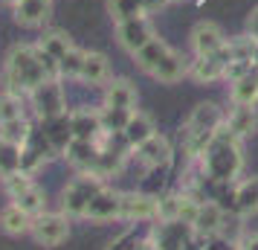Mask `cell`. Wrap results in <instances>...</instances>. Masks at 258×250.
Wrapping results in <instances>:
<instances>
[{
  "mask_svg": "<svg viewBox=\"0 0 258 250\" xmlns=\"http://www.w3.org/2000/svg\"><path fill=\"white\" fill-rule=\"evenodd\" d=\"M79 79H82V82H90V84H107L110 82V61H107L105 53H84Z\"/></svg>",
  "mask_w": 258,
  "mask_h": 250,
  "instance_id": "obj_22",
  "label": "cell"
},
{
  "mask_svg": "<svg viewBox=\"0 0 258 250\" xmlns=\"http://www.w3.org/2000/svg\"><path fill=\"white\" fill-rule=\"evenodd\" d=\"M105 189V180L93 175V172H82L79 178H73L64 192H61V213L70 218H84L90 201L96 198V192Z\"/></svg>",
  "mask_w": 258,
  "mask_h": 250,
  "instance_id": "obj_5",
  "label": "cell"
},
{
  "mask_svg": "<svg viewBox=\"0 0 258 250\" xmlns=\"http://www.w3.org/2000/svg\"><path fill=\"white\" fill-rule=\"evenodd\" d=\"M223 128L232 134L235 140H246L252 137L258 128V114H255V105H235L226 119H223Z\"/></svg>",
  "mask_w": 258,
  "mask_h": 250,
  "instance_id": "obj_14",
  "label": "cell"
},
{
  "mask_svg": "<svg viewBox=\"0 0 258 250\" xmlns=\"http://www.w3.org/2000/svg\"><path fill=\"white\" fill-rule=\"evenodd\" d=\"M171 3H180V0H171Z\"/></svg>",
  "mask_w": 258,
  "mask_h": 250,
  "instance_id": "obj_40",
  "label": "cell"
},
{
  "mask_svg": "<svg viewBox=\"0 0 258 250\" xmlns=\"http://www.w3.org/2000/svg\"><path fill=\"white\" fill-rule=\"evenodd\" d=\"M70 131H73L76 140H90V143H93L96 137L105 131L99 111H73L70 114Z\"/></svg>",
  "mask_w": 258,
  "mask_h": 250,
  "instance_id": "obj_18",
  "label": "cell"
},
{
  "mask_svg": "<svg viewBox=\"0 0 258 250\" xmlns=\"http://www.w3.org/2000/svg\"><path fill=\"white\" fill-rule=\"evenodd\" d=\"M229 96L235 105H258V64L252 70H246L241 79H235Z\"/></svg>",
  "mask_w": 258,
  "mask_h": 250,
  "instance_id": "obj_24",
  "label": "cell"
},
{
  "mask_svg": "<svg viewBox=\"0 0 258 250\" xmlns=\"http://www.w3.org/2000/svg\"><path fill=\"white\" fill-rule=\"evenodd\" d=\"M0 230L9 236H26L32 230V215L24 213L18 204H9L0 210Z\"/></svg>",
  "mask_w": 258,
  "mask_h": 250,
  "instance_id": "obj_25",
  "label": "cell"
},
{
  "mask_svg": "<svg viewBox=\"0 0 258 250\" xmlns=\"http://www.w3.org/2000/svg\"><path fill=\"white\" fill-rule=\"evenodd\" d=\"M38 47L44 49L49 59L61 61V59H64V56H67V53L73 49V41H70V35H67V32H61V29H52V32H44V35H41Z\"/></svg>",
  "mask_w": 258,
  "mask_h": 250,
  "instance_id": "obj_27",
  "label": "cell"
},
{
  "mask_svg": "<svg viewBox=\"0 0 258 250\" xmlns=\"http://www.w3.org/2000/svg\"><path fill=\"white\" fill-rule=\"evenodd\" d=\"M134 250H165V247H160L154 238H145V241H140V244H137Z\"/></svg>",
  "mask_w": 258,
  "mask_h": 250,
  "instance_id": "obj_38",
  "label": "cell"
},
{
  "mask_svg": "<svg viewBox=\"0 0 258 250\" xmlns=\"http://www.w3.org/2000/svg\"><path fill=\"white\" fill-rule=\"evenodd\" d=\"M32 122L26 117H18V119H9V122H0V140H6V143L12 145H21L24 148L29 143V137H32Z\"/></svg>",
  "mask_w": 258,
  "mask_h": 250,
  "instance_id": "obj_26",
  "label": "cell"
},
{
  "mask_svg": "<svg viewBox=\"0 0 258 250\" xmlns=\"http://www.w3.org/2000/svg\"><path fill=\"white\" fill-rule=\"evenodd\" d=\"M32 238L41 247H58L70 236V215L64 213H41L32 218Z\"/></svg>",
  "mask_w": 258,
  "mask_h": 250,
  "instance_id": "obj_6",
  "label": "cell"
},
{
  "mask_svg": "<svg viewBox=\"0 0 258 250\" xmlns=\"http://www.w3.org/2000/svg\"><path fill=\"white\" fill-rule=\"evenodd\" d=\"M32 99V108H35V117L44 122V119H55L64 114V87L58 84V79H47L44 84H38L35 90L29 93Z\"/></svg>",
  "mask_w": 258,
  "mask_h": 250,
  "instance_id": "obj_8",
  "label": "cell"
},
{
  "mask_svg": "<svg viewBox=\"0 0 258 250\" xmlns=\"http://www.w3.org/2000/svg\"><path fill=\"white\" fill-rule=\"evenodd\" d=\"M140 3H142V9H145V12H157V9L168 6L171 0H140Z\"/></svg>",
  "mask_w": 258,
  "mask_h": 250,
  "instance_id": "obj_37",
  "label": "cell"
},
{
  "mask_svg": "<svg viewBox=\"0 0 258 250\" xmlns=\"http://www.w3.org/2000/svg\"><path fill=\"white\" fill-rule=\"evenodd\" d=\"M246 35L258 44V9H252V12H249V18H246Z\"/></svg>",
  "mask_w": 258,
  "mask_h": 250,
  "instance_id": "obj_36",
  "label": "cell"
},
{
  "mask_svg": "<svg viewBox=\"0 0 258 250\" xmlns=\"http://www.w3.org/2000/svg\"><path fill=\"white\" fill-rule=\"evenodd\" d=\"M232 201H235V213L241 215V218H249V215L258 213V175L241 180L235 186Z\"/></svg>",
  "mask_w": 258,
  "mask_h": 250,
  "instance_id": "obj_19",
  "label": "cell"
},
{
  "mask_svg": "<svg viewBox=\"0 0 258 250\" xmlns=\"http://www.w3.org/2000/svg\"><path fill=\"white\" fill-rule=\"evenodd\" d=\"M82 61H84V49L73 47L64 59L58 61V76H67V79H79L82 73Z\"/></svg>",
  "mask_w": 258,
  "mask_h": 250,
  "instance_id": "obj_33",
  "label": "cell"
},
{
  "mask_svg": "<svg viewBox=\"0 0 258 250\" xmlns=\"http://www.w3.org/2000/svg\"><path fill=\"white\" fill-rule=\"evenodd\" d=\"M223 114L215 102H200L186 119V148L191 157H200L212 143V137L223 128Z\"/></svg>",
  "mask_w": 258,
  "mask_h": 250,
  "instance_id": "obj_4",
  "label": "cell"
},
{
  "mask_svg": "<svg viewBox=\"0 0 258 250\" xmlns=\"http://www.w3.org/2000/svg\"><path fill=\"white\" fill-rule=\"evenodd\" d=\"M134 111H128V108H102L99 111V117H102V128L110 134H122L125 131V125H128V119Z\"/></svg>",
  "mask_w": 258,
  "mask_h": 250,
  "instance_id": "obj_30",
  "label": "cell"
},
{
  "mask_svg": "<svg viewBox=\"0 0 258 250\" xmlns=\"http://www.w3.org/2000/svg\"><path fill=\"white\" fill-rule=\"evenodd\" d=\"M107 12L113 21H128V18H140V15H148L142 9L140 0H107Z\"/></svg>",
  "mask_w": 258,
  "mask_h": 250,
  "instance_id": "obj_31",
  "label": "cell"
},
{
  "mask_svg": "<svg viewBox=\"0 0 258 250\" xmlns=\"http://www.w3.org/2000/svg\"><path fill=\"white\" fill-rule=\"evenodd\" d=\"M134 61L142 73H148L151 79L163 84H174L183 76H188V64L183 61V56L174 53L163 38H151L140 53H134Z\"/></svg>",
  "mask_w": 258,
  "mask_h": 250,
  "instance_id": "obj_3",
  "label": "cell"
},
{
  "mask_svg": "<svg viewBox=\"0 0 258 250\" xmlns=\"http://www.w3.org/2000/svg\"><path fill=\"white\" fill-rule=\"evenodd\" d=\"M195 236V230L188 221H160V227L154 230V241L165 250H180L188 238Z\"/></svg>",
  "mask_w": 258,
  "mask_h": 250,
  "instance_id": "obj_15",
  "label": "cell"
},
{
  "mask_svg": "<svg viewBox=\"0 0 258 250\" xmlns=\"http://www.w3.org/2000/svg\"><path fill=\"white\" fill-rule=\"evenodd\" d=\"M64 157H67L76 169L90 172L93 163H96V157H99V148H96V143H90V140H76V137H73L70 143L64 145Z\"/></svg>",
  "mask_w": 258,
  "mask_h": 250,
  "instance_id": "obj_23",
  "label": "cell"
},
{
  "mask_svg": "<svg viewBox=\"0 0 258 250\" xmlns=\"http://www.w3.org/2000/svg\"><path fill=\"white\" fill-rule=\"evenodd\" d=\"M223 221H226V213H223L221 204L200 201L198 210H195V218H191V230H195V236L212 238V236H221Z\"/></svg>",
  "mask_w": 258,
  "mask_h": 250,
  "instance_id": "obj_10",
  "label": "cell"
},
{
  "mask_svg": "<svg viewBox=\"0 0 258 250\" xmlns=\"http://www.w3.org/2000/svg\"><path fill=\"white\" fill-rule=\"evenodd\" d=\"M3 90L29 96L47 79H58V61L49 59L38 44H15L3 64Z\"/></svg>",
  "mask_w": 258,
  "mask_h": 250,
  "instance_id": "obj_1",
  "label": "cell"
},
{
  "mask_svg": "<svg viewBox=\"0 0 258 250\" xmlns=\"http://www.w3.org/2000/svg\"><path fill=\"white\" fill-rule=\"evenodd\" d=\"M154 134H157L154 119L148 117V114H142V111H134L131 119H128V125H125V131H122V137H125V143H128L131 148H137V145H142L145 140H151Z\"/></svg>",
  "mask_w": 258,
  "mask_h": 250,
  "instance_id": "obj_21",
  "label": "cell"
},
{
  "mask_svg": "<svg viewBox=\"0 0 258 250\" xmlns=\"http://www.w3.org/2000/svg\"><path fill=\"white\" fill-rule=\"evenodd\" d=\"M137 160H142L148 169H157V166H165L171 160V145L165 137L154 134L151 140H145L142 145H137Z\"/></svg>",
  "mask_w": 258,
  "mask_h": 250,
  "instance_id": "obj_17",
  "label": "cell"
},
{
  "mask_svg": "<svg viewBox=\"0 0 258 250\" xmlns=\"http://www.w3.org/2000/svg\"><path fill=\"white\" fill-rule=\"evenodd\" d=\"M229 38L223 35V29L212 21H200L195 29H191V47H195V56H215V53H223Z\"/></svg>",
  "mask_w": 258,
  "mask_h": 250,
  "instance_id": "obj_11",
  "label": "cell"
},
{
  "mask_svg": "<svg viewBox=\"0 0 258 250\" xmlns=\"http://www.w3.org/2000/svg\"><path fill=\"white\" fill-rule=\"evenodd\" d=\"M84 218H87V221H96V224H105V221L122 218V192L110 189V186H105L102 192H96V198L90 201Z\"/></svg>",
  "mask_w": 258,
  "mask_h": 250,
  "instance_id": "obj_9",
  "label": "cell"
},
{
  "mask_svg": "<svg viewBox=\"0 0 258 250\" xmlns=\"http://www.w3.org/2000/svg\"><path fill=\"white\" fill-rule=\"evenodd\" d=\"M3 3H9V6H15V3H21V0H3Z\"/></svg>",
  "mask_w": 258,
  "mask_h": 250,
  "instance_id": "obj_39",
  "label": "cell"
},
{
  "mask_svg": "<svg viewBox=\"0 0 258 250\" xmlns=\"http://www.w3.org/2000/svg\"><path fill=\"white\" fill-rule=\"evenodd\" d=\"M12 9L21 26H44L52 15V0H21Z\"/></svg>",
  "mask_w": 258,
  "mask_h": 250,
  "instance_id": "obj_16",
  "label": "cell"
},
{
  "mask_svg": "<svg viewBox=\"0 0 258 250\" xmlns=\"http://www.w3.org/2000/svg\"><path fill=\"white\" fill-rule=\"evenodd\" d=\"M122 221H157V198L145 192H122Z\"/></svg>",
  "mask_w": 258,
  "mask_h": 250,
  "instance_id": "obj_12",
  "label": "cell"
},
{
  "mask_svg": "<svg viewBox=\"0 0 258 250\" xmlns=\"http://www.w3.org/2000/svg\"><path fill=\"white\" fill-rule=\"evenodd\" d=\"M151 38H157L154 32V24L148 15H140V18H128V21H119L116 24V41L119 47L125 49V53H140Z\"/></svg>",
  "mask_w": 258,
  "mask_h": 250,
  "instance_id": "obj_7",
  "label": "cell"
},
{
  "mask_svg": "<svg viewBox=\"0 0 258 250\" xmlns=\"http://www.w3.org/2000/svg\"><path fill=\"white\" fill-rule=\"evenodd\" d=\"M200 166H203L206 178L218 180V183H232L241 175V166H244L241 140H235L226 128H221L212 137V143L206 145V152L200 155Z\"/></svg>",
  "mask_w": 258,
  "mask_h": 250,
  "instance_id": "obj_2",
  "label": "cell"
},
{
  "mask_svg": "<svg viewBox=\"0 0 258 250\" xmlns=\"http://www.w3.org/2000/svg\"><path fill=\"white\" fill-rule=\"evenodd\" d=\"M32 186V175L29 172H15V175H9V178H3V192L9 195V198H18L21 192H26Z\"/></svg>",
  "mask_w": 258,
  "mask_h": 250,
  "instance_id": "obj_34",
  "label": "cell"
},
{
  "mask_svg": "<svg viewBox=\"0 0 258 250\" xmlns=\"http://www.w3.org/2000/svg\"><path fill=\"white\" fill-rule=\"evenodd\" d=\"M15 172H24L21 169V145L0 140V180L15 175Z\"/></svg>",
  "mask_w": 258,
  "mask_h": 250,
  "instance_id": "obj_29",
  "label": "cell"
},
{
  "mask_svg": "<svg viewBox=\"0 0 258 250\" xmlns=\"http://www.w3.org/2000/svg\"><path fill=\"white\" fill-rule=\"evenodd\" d=\"M235 250H258V233H241L235 241Z\"/></svg>",
  "mask_w": 258,
  "mask_h": 250,
  "instance_id": "obj_35",
  "label": "cell"
},
{
  "mask_svg": "<svg viewBox=\"0 0 258 250\" xmlns=\"http://www.w3.org/2000/svg\"><path fill=\"white\" fill-rule=\"evenodd\" d=\"M12 204H18L24 213H29L32 218H35V215H41V213H44V207H47V192L32 183V186H29L26 192H21V195H18Z\"/></svg>",
  "mask_w": 258,
  "mask_h": 250,
  "instance_id": "obj_28",
  "label": "cell"
},
{
  "mask_svg": "<svg viewBox=\"0 0 258 250\" xmlns=\"http://www.w3.org/2000/svg\"><path fill=\"white\" fill-rule=\"evenodd\" d=\"M226 47L223 53H215V56H195V61L188 64V76L200 84H209L223 79V70H226Z\"/></svg>",
  "mask_w": 258,
  "mask_h": 250,
  "instance_id": "obj_13",
  "label": "cell"
},
{
  "mask_svg": "<svg viewBox=\"0 0 258 250\" xmlns=\"http://www.w3.org/2000/svg\"><path fill=\"white\" fill-rule=\"evenodd\" d=\"M24 117V96H15L9 90L0 93V122H9V119Z\"/></svg>",
  "mask_w": 258,
  "mask_h": 250,
  "instance_id": "obj_32",
  "label": "cell"
},
{
  "mask_svg": "<svg viewBox=\"0 0 258 250\" xmlns=\"http://www.w3.org/2000/svg\"><path fill=\"white\" fill-rule=\"evenodd\" d=\"M137 99H140L137 87L128 79H110L105 84V105L107 108H128V111H134Z\"/></svg>",
  "mask_w": 258,
  "mask_h": 250,
  "instance_id": "obj_20",
  "label": "cell"
}]
</instances>
